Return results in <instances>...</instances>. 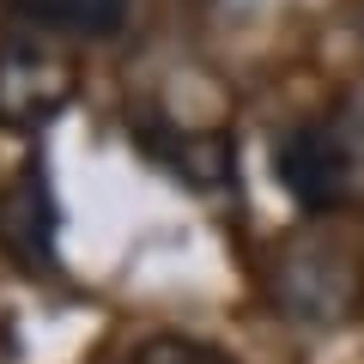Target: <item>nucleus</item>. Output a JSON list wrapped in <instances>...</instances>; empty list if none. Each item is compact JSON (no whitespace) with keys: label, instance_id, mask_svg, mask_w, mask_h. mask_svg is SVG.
I'll list each match as a JSON object with an SVG mask.
<instances>
[{"label":"nucleus","instance_id":"obj_1","mask_svg":"<svg viewBox=\"0 0 364 364\" xmlns=\"http://www.w3.org/2000/svg\"><path fill=\"white\" fill-rule=\"evenodd\" d=\"M273 304L310 334H334L364 304V267L334 237H298L273 261Z\"/></svg>","mask_w":364,"mask_h":364},{"label":"nucleus","instance_id":"obj_2","mask_svg":"<svg viewBox=\"0 0 364 364\" xmlns=\"http://www.w3.org/2000/svg\"><path fill=\"white\" fill-rule=\"evenodd\" d=\"M73 104V61L43 37H6L0 43V128L31 134L49 128Z\"/></svg>","mask_w":364,"mask_h":364},{"label":"nucleus","instance_id":"obj_3","mask_svg":"<svg viewBox=\"0 0 364 364\" xmlns=\"http://www.w3.org/2000/svg\"><path fill=\"white\" fill-rule=\"evenodd\" d=\"M352 164H358V152H352V140H346L340 122H298V128L279 134V146H273V170H279L286 195L298 200L304 213L346 207Z\"/></svg>","mask_w":364,"mask_h":364},{"label":"nucleus","instance_id":"obj_4","mask_svg":"<svg viewBox=\"0 0 364 364\" xmlns=\"http://www.w3.org/2000/svg\"><path fill=\"white\" fill-rule=\"evenodd\" d=\"M55 231H61V207H55L49 170L25 164L0 188V249L25 273H49L55 267Z\"/></svg>","mask_w":364,"mask_h":364},{"label":"nucleus","instance_id":"obj_5","mask_svg":"<svg viewBox=\"0 0 364 364\" xmlns=\"http://www.w3.org/2000/svg\"><path fill=\"white\" fill-rule=\"evenodd\" d=\"M6 18L25 25V37H116L128 18V0H6Z\"/></svg>","mask_w":364,"mask_h":364},{"label":"nucleus","instance_id":"obj_6","mask_svg":"<svg viewBox=\"0 0 364 364\" xmlns=\"http://www.w3.org/2000/svg\"><path fill=\"white\" fill-rule=\"evenodd\" d=\"M140 146L170 170L182 176L188 188H225L237 170V146L225 134H170V128H146Z\"/></svg>","mask_w":364,"mask_h":364},{"label":"nucleus","instance_id":"obj_7","mask_svg":"<svg viewBox=\"0 0 364 364\" xmlns=\"http://www.w3.org/2000/svg\"><path fill=\"white\" fill-rule=\"evenodd\" d=\"M128 364H231L213 340H195V334H176V328H164V334H146L140 346L128 352Z\"/></svg>","mask_w":364,"mask_h":364},{"label":"nucleus","instance_id":"obj_8","mask_svg":"<svg viewBox=\"0 0 364 364\" xmlns=\"http://www.w3.org/2000/svg\"><path fill=\"white\" fill-rule=\"evenodd\" d=\"M352 18H358V37H364V0H358V13H352Z\"/></svg>","mask_w":364,"mask_h":364}]
</instances>
